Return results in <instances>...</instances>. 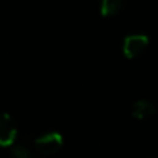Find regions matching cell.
I'll return each instance as SVG.
<instances>
[{"instance_id": "cell-2", "label": "cell", "mask_w": 158, "mask_h": 158, "mask_svg": "<svg viewBox=\"0 0 158 158\" xmlns=\"http://www.w3.org/2000/svg\"><path fill=\"white\" fill-rule=\"evenodd\" d=\"M148 39L147 35L144 33H131L123 39L122 44V52L126 58H135L140 56L148 46Z\"/></svg>"}, {"instance_id": "cell-4", "label": "cell", "mask_w": 158, "mask_h": 158, "mask_svg": "<svg viewBox=\"0 0 158 158\" xmlns=\"http://www.w3.org/2000/svg\"><path fill=\"white\" fill-rule=\"evenodd\" d=\"M156 112V107L148 100H137L132 106V115L136 119H147Z\"/></svg>"}, {"instance_id": "cell-5", "label": "cell", "mask_w": 158, "mask_h": 158, "mask_svg": "<svg viewBox=\"0 0 158 158\" xmlns=\"http://www.w3.org/2000/svg\"><path fill=\"white\" fill-rule=\"evenodd\" d=\"M122 7L121 0H103L100 4V14L104 17L117 14Z\"/></svg>"}, {"instance_id": "cell-6", "label": "cell", "mask_w": 158, "mask_h": 158, "mask_svg": "<svg viewBox=\"0 0 158 158\" xmlns=\"http://www.w3.org/2000/svg\"><path fill=\"white\" fill-rule=\"evenodd\" d=\"M11 154L14 158H31V151L24 144H13L11 146Z\"/></svg>"}, {"instance_id": "cell-3", "label": "cell", "mask_w": 158, "mask_h": 158, "mask_svg": "<svg viewBox=\"0 0 158 158\" xmlns=\"http://www.w3.org/2000/svg\"><path fill=\"white\" fill-rule=\"evenodd\" d=\"M17 139V126L10 114L0 111V146L11 147Z\"/></svg>"}, {"instance_id": "cell-1", "label": "cell", "mask_w": 158, "mask_h": 158, "mask_svg": "<svg viewBox=\"0 0 158 158\" xmlns=\"http://www.w3.org/2000/svg\"><path fill=\"white\" fill-rule=\"evenodd\" d=\"M36 150L40 154L44 156H52L56 154L57 151L61 150V147L64 146V136L63 133L56 131H50L46 133H42L33 140Z\"/></svg>"}, {"instance_id": "cell-7", "label": "cell", "mask_w": 158, "mask_h": 158, "mask_svg": "<svg viewBox=\"0 0 158 158\" xmlns=\"http://www.w3.org/2000/svg\"><path fill=\"white\" fill-rule=\"evenodd\" d=\"M151 158H156V157H151Z\"/></svg>"}]
</instances>
